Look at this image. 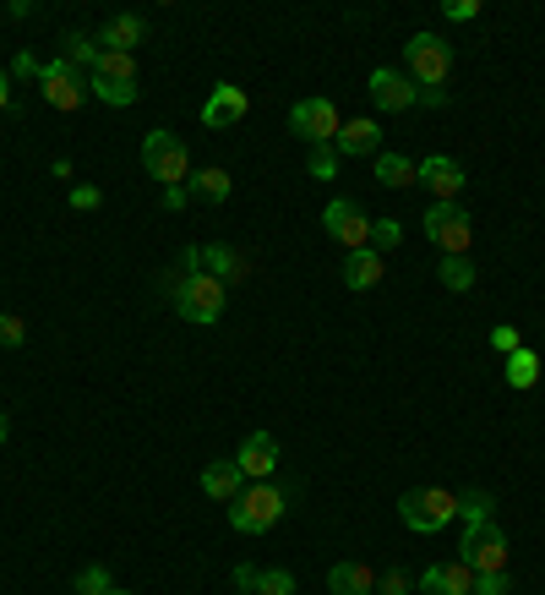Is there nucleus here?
I'll return each mask as SVG.
<instances>
[{
  "label": "nucleus",
  "instance_id": "43",
  "mask_svg": "<svg viewBox=\"0 0 545 595\" xmlns=\"http://www.w3.org/2000/svg\"><path fill=\"white\" fill-rule=\"evenodd\" d=\"M11 110V82H5V66H0V115Z\"/></svg>",
  "mask_w": 545,
  "mask_h": 595
},
{
  "label": "nucleus",
  "instance_id": "33",
  "mask_svg": "<svg viewBox=\"0 0 545 595\" xmlns=\"http://www.w3.org/2000/svg\"><path fill=\"white\" fill-rule=\"evenodd\" d=\"M22 344H27V322L5 311V317H0V350H22Z\"/></svg>",
  "mask_w": 545,
  "mask_h": 595
},
{
  "label": "nucleus",
  "instance_id": "42",
  "mask_svg": "<svg viewBox=\"0 0 545 595\" xmlns=\"http://www.w3.org/2000/svg\"><path fill=\"white\" fill-rule=\"evenodd\" d=\"M420 104H425V110H442V104H447V88H420Z\"/></svg>",
  "mask_w": 545,
  "mask_h": 595
},
{
  "label": "nucleus",
  "instance_id": "2",
  "mask_svg": "<svg viewBox=\"0 0 545 595\" xmlns=\"http://www.w3.org/2000/svg\"><path fill=\"white\" fill-rule=\"evenodd\" d=\"M191 153L186 143L169 132V126H153L147 137H142V169L158 180V186H186L191 180V164H186Z\"/></svg>",
  "mask_w": 545,
  "mask_h": 595
},
{
  "label": "nucleus",
  "instance_id": "36",
  "mask_svg": "<svg viewBox=\"0 0 545 595\" xmlns=\"http://www.w3.org/2000/svg\"><path fill=\"white\" fill-rule=\"evenodd\" d=\"M99 202H104V197H99V186H71V208H77V213H93Z\"/></svg>",
  "mask_w": 545,
  "mask_h": 595
},
{
  "label": "nucleus",
  "instance_id": "17",
  "mask_svg": "<svg viewBox=\"0 0 545 595\" xmlns=\"http://www.w3.org/2000/svg\"><path fill=\"white\" fill-rule=\"evenodd\" d=\"M333 148H338V158H366V153H377L382 148V126L377 121H344L338 126V137H333Z\"/></svg>",
  "mask_w": 545,
  "mask_h": 595
},
{
  "label": "nucleus",
  "instance_id": "25",
  "mask_svg": "<svg viewBox=\"0 0 545 595\" xmlns=\"http://www.w3.org/2000/svg\"><path fill=\"white\" fill-rule=\"evenodd\" d=\"M60 44H66V60H71V66H77L82 77H88V71L99 66V38H88L82 27H71V33H66Z\"/></svg>",
  "mask_w": 545,
  "mask_h": 595
},
{
  "label": "nucleus",
  "instance_id": "26",
  "mask_svg": "<svg viewBox=\"0 0 545 595\" xmlns=\"http://www.w3.org/2000/svg\"><path fill=\"white\" fill-rule=\"evenodd\" d=\"M202 274H213L219 285H235L241 279V257L230 246H202Z\"/></svg>",
  "mask_w": 545,
  "mask_h": 595
},
{
  "label": "nucleus",
  "instance_id": "16",
  "mask_svg": "<svg viewBox=\"0 0 545 595\" xmlns=\"http://www.w3.org/2000/svg\"><path fill=\"white\" fill-rule=\"evenodd\" d=\"M142 38H147V22H142L136 11H121V16H110V22L99 27V49H110V55H132Z\"/></svg>",
  "mask_w": 545,
  "mask_h": 595
},
{
  "label": "nucleus",
  "instance_id": "29",
  "mask_svg": "<svg viewBox=\"0 0 545 595\" xmlns=\"http://www.w3.org/2000/svg\"><path fill=\"white\" fill-rule=\"evenodd\" d=\"M110 591H115V580H110L104 563H88V569L77 574V595H110Z\"/></svg>",
  "mask_w": 545,
  "mask_h": 595
},
{
  "label": "nucleus",
  "instance_id": "30",
  "mask_svg": "<svg viewBox=\"0 0 545 595\" xmlns=\"http://www.w3.org/2000/svg\"><path fill=\"white\" fill-rule=\"evenodd\" d=\"M252 595H294V574H289V569H263Z\"/></svg>",
  "mask_w": 545,
  "mask_h": 595
},
{
  "label": "nucleus",
  "instance_id": "12",
  "mask_svg": "<svg viewBox=\"0 0 545 595\" xmlns=\"http://www.w3.org/2000/svg\"><path fill=\"white\" fill-rule=\"evenodd\" d=\"M464 164L458 158H447V153H431V158H420V186L436 197V202H458V191H464Z\"/></svg>",
  "mask_w": 545,
  "mask_h": 595
},
{
  "label": "nucleus",
  "instance_id": "39",
  "mask_svg": "<svg viewBox=\"0 0 545 595\" xmlns=\"http://www.w3.org/2000/svg\"><path fill=\"white\" fill-rule=\"evenodd\" d=\"M257 574H263V569H252V563H235V591L252 595V591H257Z\"/></svg>",
  "mask_w": 545,
  "mask_h": 595
},
{
  "label": "nucleus",
  "instance_id": "13",
  "mask_svg": "<svg viewBox=\"0 0 545 595\" xmlns=\"http://www.w3.org/2000/svg\"><path fill=\"white\" fill-rule=\"evenodd\" d=\"M246 110H252V99H246V88H235V82H219V88L208 93V104H202V126H213V132H224V126H235V121H246Z\"/></svg>",
  "mask_w": 545,
  "mask_h": 595
},
{
  "label": "nucleus",
  "instance_id": "32",
  "mask_svg": "<svg viewBox=\"0 0 545 595\" xmlns=\"http://www.w3.org/2000/svg\"><path fill=\"white\" fill-rule=\"evenodd\" d=\"M399 241H404L399 219H377V224H371V252H388V246H399Z\"/></svg>",
  "mask_w": 545,
  "mask_h": 595
},
{
  "label": "nucleus",
  "instance_id": "6",
  "mask_svg": "<svg viewBox=\"0 0 545 595\" xmlns=\"http://www.w3.org/2000/svg\"><path fill=\"white\" fill-rule=\"evenodd\" d=\"M38 88H44V104H55V110H66V115L88 104V77H82L66 55L38 66Z\"/></svg>",
  "mask_w": 545,
  "mask_h": 595
},
{
  "label": "nucleus",
  "instance_id": "37",
  "mask_svg": "<svg viewBox=\"0 0 545 595\" xmlns=\"http://www.w3.org/2000/svg\"><path fill=\"white\" fill-rule=\"evenodd\" d=\"M475 595H508V574H475Z\"/></svg>",
  "mask_w": 545,
  "mask_h": 595
},
{
  "label": "nucleus",
  "instance_id": "34",
  "mask_svg": "<svg viewBox=\"0 0 545 595\" xmlns=\"http://www.w3.org/2000/svg\"><path fill=\"white\" fill-rule=\"evenodd\" d=\"M491 350H497V355H513V350H524V344H519V328H513V322L491 328Z\"/></svg>",
  "mask_w": 545,
  "mask_h": 595
},
{
  "label": "nucleus",
  "instance_id": "35",
  "mask_svg": "<svg viewBox=\"0 0 545 595\" xmlns=\"http://www.w3.org/2000/svg\"><path fill=\"white\" fill-rule=\"evenodd\" d=\"M442 11H447V22H475L480 16V0H447Z\"/></svg>",
  "mask_w": 545,
  "mask_h": 595
},
{
  "label": "nucleus",
  "instance_id": "8",
  "mask_svg": "<svg viewBox=\"0 0 545 595\" xmlns=\"http://www.w3.org/2000/svg\"><path fill=\"white\" fill-rule=\"evenodd\" d=\"M224 300H230V285H219L213 274H186V285L175 296V311L186 322H219L224 317Z\"/></svg>",
  "mask_w": 545,
  "mask_h": 595
},
{
  "label": "nucleus",
  "instance_id": "11",
  "mask_svg": "<svg viewBox=\"0 0 545 595\" xmlns=\"http://www.w3.org/2000/svg\"><path fill=\"white\" fill-rule=\"evenodd\" d=\"M366 88H371V104L382 110V115H404L420 104V88L409 82V71L399 66H377L371 77H366Z\"/></svg>",
  "mask_w": 545,
  "mask_h": 595
},
{
  "label": "nucleus",
  "instance_id": "19",
  "mask_svg": "<svg viewBox=\"0 0 545 595\" xmlns=\"http://www.w3.org/2000/svg\"><path fill=\"white\" fill-rule=\"evenodd\" d=\"M382 268H388V263H382V252L360 246V252H349V257H344V285H349V290H377V285H382Z\"/></svg>",
  "mask_w": 545,
  "mask_h": 595
},
{
  "label": "nucleus",
  "instance_id": "18",
  "mask_svg": "<svg viewBox=\"0 0 545 595\" xmlns=\"http://www.w3.org/2000/svg\"><path fill=\"white\" fill-rule=\"evenodd\" d=\"M202 492H208L213 503H235V497L246 492V475H241V464H235V459H213V464L202 470Z\"/></svg>",
  "mask_w": 545,
  "mask_h": 595
},
{
  "label": "nucleus",
  "instance_id": "15",
  "mask_svg": "<svg viewBox=\"0 0 545 595\" xmlns=\"http://www.w3.org/2000/svg\"><path fill=\"white\" fill-rule=\"evenodd\" d=\"M235 464H241V475H252V481H272V470H278V443H272V432H252L241 453H235Z\"/></svg>",
  "mask_w": 545,
  "mask_h": 595
},
{
  "label": "nucleus",
  "instance_id": "44",
  "mask_svg": "<svg viewBox=\"0 0 545 595\" xmlns=\"http://www.w3.org/2000/svg\"><path fill=\"white\" fill-rule=\"evenodd\" d=\"M5 438H11V416L0 410V443H5Z\"/></svg>",
  "mask_w": 545,
  "mask_h": 595
},
{
  "label": "nucleus",
  "instance_id": "21",
  "mask_svg": "<svg viewBox=\"0 0 545 595\" xmlns=\"http://www.w3.org/2000/svg\"><path fill=\"white\" fill-rule=\"evenodd\" d=\"M191 197H202V202H230V169H219V164H202V169H191Z\"/></svg>",
  "mask_w": 545,
  "mask_h": 595
},
{
  "label": "nucleus",
  "instance_id": "22",
  "mask_svg": "<svg viewBox=\"0 0 545 595\" xmlns=\"http://www.w3.org/2000/svg\"><path fill=\"white\" fill-rule=\"evenodd\" d=\"M88 93L99 99V104H115V110H132L136 104V82H121V77H88Z\"/></svg>",
  "mask_w": 545,
  "mask_h": 595
},
{
  "label": "nucleus",
  "instance_id": "31",
  "mask_svg": "<svg viewBox=\"0 0 545 595\" xmlns=\"http://www.w3.org/2000/svg\"><path fill=\"white\" fill-rule=\"evenodd\" d=\"M458 514H464V525H480V519H491V497L486 492H464L458 497Z\"/></svg>",
  "mask_w": 545,
  "mask_h": 595
},
{
  "label": "nucleus",
  "instance_id": "14",
  "mask_svg": "<svg viewBox=\"0 0 545 595\" xmlns=\"http://www.w3.org/2000/svg\"><path fill=\"white\" fill-rule=\"evenodd\" d=\"M420 591L425 595H475V569L469 563H436V569H425L420 574Z\"/></svg>",
  "mask_w": 545,
  "mask_h": 595
},
{
  "label": "nucleus",
  "instance_id": "40",
  "mask_svg": "<svg viewBox=\"0 0 545 595\" xmlns=\"http://www.w3.org/2000/svg\"><path fill=\"white\" fill-rule=\"evenodd\" d=\"M186 202H191V186H164V208L169 213H180Z\"/></svg>",
  "mask_w": 545,
  "mask_h": 595
},
{
  "label": "nucleus",
  "instance_id": "4",
  "mask_svg": "<svg viewBox=\"0 0 545 595\" xmlns=\"http://www.w3.org/2000/svg\"><path fill=\"white\" fill-rule=\"evenodd\" d=\"M458 563H469L475 574H508V536L497 530V519L464 525V541H458Z\"/></svg>",
  "mask_w": 545,
  "mask_h": 595
},
{
  "label": "nucleus",
  "instance_id": "5",
  "mask_svg": "<svg viewBox=\"0 0 545 595\" xmlns=\"http://www.w3.org/2000/svg\"><path fill=\"white\" fill-rule=\"evenodd\" d=\"M404 55H409V82H414V88H447L453 49H447L442 33H414Z\"/></svg>",
  "mask_w": 545,
  "mask_h": 595
},
{
  "label": "nucleus",
  "instance_id": "28",
  "mask_svg": "<svg viewBox=\"0 0 545 595\" xmlns=\"http://www.w3.org/2000/svg\"><path fill=\"white\" fill-rule=\"evenodd\" d=\"M338 164H344L338 148H333V143H322V148H311V158H305V175H311V180H333V175H338Z\"/></svg>",
  "mask_w": 545,
  "mask_h": 595
},
{
  "label": "nucleus",
  "instance_id": "9",
  "mask_svg": "<svg viewBox=\"0 0 545 595\" xmlns=\"http://www.w3.org/2000/svg\"><path fill=\"white\" fill-rule=\"evenodd\" d=\"M338 126H344V115H338V104H333V99H300V104L289 110V132H294L300 143H311V148L333 143V137H338Z\"/></svg>",
  "mask_w": 545,
  "mask_h": 595
},
{
  "label": "nucleus",
  "instance_id": "20",
  "mask_svg": "<svg viewBox=\"0 0 545 595\" xmlns=\"http://www.w3.org/2000/svg\"><path fill=\"white\" fill-rule=\"evenodd\" d=\"M327 591L333 595H377V574H371L366 563H333Z\"/></svg>",
  "mask_w": 545,
  "mask_h": 595
},
{
  "label": "nucleus",
  "instance_id": "24",
  "mask_svg": "<svg viewBox=\"0 0 545 595\" xmlns=\"http://www.w3.org/2000/svg\"><path fill=\"white\" fill-rule=\"evenodd\" d=\"M436 279H442V290H453V296H464V290H475V263L469 257H442L436 263Z\"/></svg>",
  "mask_w": 545,
  "mask_h": 595
},
{
  "label": "nucleus",
  "instance_id": "1",
  "mask_svg": "<svg viewBox=\"0 0 545 595\" xmlns=\"http://www.w3.org/2000/svg\"><path fill=\"white\" fill-rule=\"evenodd\" d=\"M399 519L414 536H436V530H447V519H458V497L442 486H414L399 497Z\"/></svg>",
  "mask_w": 545,
  "mask_h": 595
},
{
  "label": "nucleus",
  "instance_id": "41",
  "mask_svg": "<svg viewBox=\"0 0 545 595\" xmlns=\"http://www.w3.org/2000/svg\"><path fill=\"white\" fill-rule=\"evenodd\" d=\"M11 77H38V60H33V55L22 49V55L11 60Z\"/></svg>",
  "mask_w": 545,
  "mask_h": 595
},
{
  "label": "nucleus",
  "instance_id": "27",
  "mask_svg": "<svg viewBox=\"0 0 545 595\" xmlns=\"http://www.w3.org/2000/svg\"><path fill=\"white\" fill-rule=\"evenodd\" d=\"M508 383L513 388H535L541 383V355L535 350H513L508 355Z\"/></svg>",
  "mask_w": 545,
  "mask_h": 595
},
{
  "label": "nucleus",
  "instance_id": "7",
  "mask_svg": "<svg viewBox=\"0 0 545 595\" xmlns=\"http://www.w3.org/2000/svg\"><path fill=\"white\" fill-rule=\"evenodd\" d=\"M425 235L431 246H442V257H469V213L458 202H431L425 208Z\"/></svg>",
  "mask_w": 545,
  "mask_h": 595
},
{
  "label": "nucleus",
  "instance_id": "45",
  "mask_svg": "<svg viewBox=\"0 0 545 595\" xmlns=\"http://www.w3.org/2000/svg\"><path fill=\"white\" fill-rule=\"evenodd\" d=\"M110 595H132V591H110Z\"/></svg>",
  "mask_w": 545,
  "mask_h": 595
},
{
  "label": "nucleus",
  "instance_id": "10",
  "mask_svg": "<svg viewBox=\"0 0 545 595\" xmlns=\"http://www.w3.org/2000/svg\"><path fill=\"white\" fill-rule=\"evenodd\" d=\"M322 230H327L338 246H349V252L371 246V219L360 213V202H355V197H333V202L322 208Z\"/></svg>",
  "mask_w": 545,
  "mask_h": 595
},
{
  "label": "nucleus",
  "instance_id": "3",
  "mask_svg": "<svg viewBox=\"0 0 545 595\" xmlns=\"http://www.w3.org/2000/svg\"><path fill=\"white\" fill-rule=\"evenodd\" d=\"M283 519V492L272 486V481H257V486H246L235 503H230V525L241 530V536H263Z\"/></svg>",
  "mask_w": 545,
  "mask_h": 595
},
{
  "label": "nucleus",
  "instance_id": "38",
  "mask_svg": "<svg viewBox=\"0 0 545 595\" xmlns=\"http://www.w3.org/2000/svg\"><path fill=\"white\" fill-rule=\"evenodd\" d=\"M377 591H382V595H409V574H404V569L382 574V580H377Z\"/></svg>",
  "mask_w": 545,
  "mask_h": 595
},
{
  "label": "nucleus",
  "instance_id": "23",
  "mask_svg": "<svg viewBox=\"0 0 545 595\" xmlns=\"http://www.w3.org/2000/svg\"><path fill=\"white\" fill-rule=\"evenodd\" d=\"M377 180L393 186V191H399V186H414V180H420V164L404 158V153H377Z\"/></svg>",
  "mask_w": 545,
  "mask_h": 595
}]
</instances>
